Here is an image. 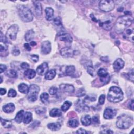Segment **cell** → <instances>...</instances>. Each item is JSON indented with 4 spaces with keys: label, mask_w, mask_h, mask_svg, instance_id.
<instances>
[{
    "label": "cell",
    "mask_w": 134,
    "mask_h": 134,
    "mask_svg": "<svg viewBox=\"0 0 134 134\" xmlns=\"http://www.w3.org/2000/svg\"><path fill=\"white\" fill-rule=\"evenodd\" d=\"M133 22V18L131 16L126 15L119 17L115 24L114 29L116 33L121 34Z\"/></svg>",
    "instance_id": "1"
},
{
    "label": "cell",
    "mask_w": 134,
    "mask_h": 134,
    "mask_svg": "<svg viewBox=\"0 0 134 134\" xmlns=\"http://www.w3.org/2000/svg\"><path fill=\"white\" fill-rule=\"evenodd\" d=\"M124 95L121 89L116 86L110 87L107 95V100L113 103L119 102L123 100Z\"/></svg>",
    "instance_id": "2"
},
{
    "label": "cell",
    "mask_w": 134,
    "mask_h": 134,
    "mask_svg": "<svg viewBox=\"0 0 134 134\" xmlns=\"http://www.w3.org/2000/svg\"><path fill=\"white\" fill-rule=\"evenodd\" d=\"M133 123V119L132 117L127 115H122L119 116L116 122V126L122 129H125L129 128Z\"/></svg>",
    "instance_id": "3"
},
{
    "label": "cell",
    "mask_w": 134,
    "mask_h": 134,
    "mask_svg": "<svg viewBox=\"0 0 134 134\" xmlns=\"http://www.w3.org/2000/svg\"><path fill=\"white\" fill-rule=\"evenodd\" d=\"M18 11L20 18L23 22L28 23L32 21L33 20V14L27 7L24 5H19Z\"/></svg>",
    "instance_id": "4"
},
{
    "label": "cell",
    "mask_w": 134,
    "mask_h": 134,
    "mask_svg": "<svg viewBox=\"0 0 134 134\" xmlns=\"http://www.w3.org/2000/svg\"><path fill=\"white\" fill-rule=\"evenodd\" d=\"M39 91L40 88L37 85H31L29 88V91L27 93V99L28 101L31 102H34L37 101Z\"/></svg>",
    "instance_id": "5"
},
{
    "label": "cell",
    "mask_w": 134,
    "mask_h": 134,
    "mask_svg": "<svg viewBox=\"0 0 134 134\" xmlns=\"http://www.w3.org/2000/svg\"><path fill=\"white\" fill-rule=\"evenodd\" d=\"M100 9L104 12H109L112 11L115 7V3L111 0H103L99 3Z\"/></svg>",
    "instance_id": "6"
},
{
    "label": "cell",
    "mask_w": 134,
    "mask_h": 134,
    "mask_svg": "<svg viewBox=\"0 0 134 134\" xmlns=\"http://www.w3.org/2000/svg\"><path fill=\"white\" fill-rule=\"evenodd\" d=\"M18 26L16 24L12 25L8 30L6 36L7 38L11 40H15L17 37V34L18 31Z\"/></svg>",
    "instance_id": "7"
},
{
    "label": "cell",
    "mask_w": 134,
    "mask_h": 134,
    "mask_svg": "<svg viewBox=\"0 0 134 134\" xmlns=\"http://www.w3.org/2000/svg\"><path fill=\"white\" fill-rule=\"evenodd\" d=\"M41 53L43 54L47 55L50 53L51 51V43L49 41H43L41 46Z\"/></svg>",
    "instance_id": "8"
},
{
    "label": "cell",
    "mask_w": 134,
    "mask_h": 134,
    "mask_svg": "<svg viewBox=\"0 0 134 134\" xmlns=\"http://www.w3.org/2000/svg\"><path fill=\"white\" fill-rule=\"evenodd\" d=\"M48 70V65L47 63L44 62L39 65L36 69V72L39 75H43L46 74Z\"/></svg>",
    "instance_id": "9"
},
{
    "label": "cell",
    "mask_w": 134,
    "mask_h": 134,
    "mask_svg": "<svg viewBox=\"0 0 134 134\" xmlns=\"http://www.w3.org/2000/svg\"><path fill=\"white\" fill-rule=\"evenodd\" d=\"M60 54L65 58H70L73 56L74 51L71 48L66 47L60 50Z\"/></svg>",
    "instance_id": "10"
},
{
    "label": "cell",
    "mask_w": 134,
    "mask_h": 134,
    "mask_svg": "<svg viewBox=\"0 0 134 134\" xmlns=\"http://www.w3.org/2000/svg\"><path fill=\"white\" fill-rule=\"evenodd\" d=\"M116 114V110L106 108L104 112V118L107 119H110L113 118Z\"/></svg>",
    "instance_id": "11"
},
{
    "label": "cell",
    "mask_w": 134,
    "mask_h": 134,
    "mask_svg": "<svg viewBox=\"0 0 134 134\" xmlns=\"http://www.w3.org/2000/svg\"><path fill=\"white\" fill-rule=\"evenodd\" d=\"M58 35L59 36L60 40L61 41L69 43H71L72 41V38L69 34L65 33L61 31L58 33Z\"/></svg>",
    "instance_id": "12"
},
{
    "label": "cell",
    "mask_w": 134,
    "mask_h": 134,
    "mask_svg": "<svg viewBox=\"0 0 134 134\" xmlns=\"http://www.w3.org/2000/svg\"><path fill=\"white\" fill-rule=\"evenodd\" d=\"M60 89L62 91L68 93H73L74 92V86L69 84H61L59 86Z\"/></svg>",
    "instance_id": "13"
},
{
    "label": "cell",
    "mask_w": 134,
    "mask_h": 134,
    "mask_svg": "<svg viewBox=\"0 0 134 134\" xmlns=\"http://www.w3.org/2000/svg\"><path fill=\"white\" fill-rule=\"evenodd\" d=\"M123 37L128 40L133 42V30L132 28L126 29L123 32Z\"/></svg>",
    "instance_id": "14"
},
{
    "label": "cell",
    "mask_w": 134,
    "mask_h": 134,
    "mask_svg": "<svg viewBox=\"0 0 134 134\" xmlns=\"http://www.w3.org/2000/svg\"><path fill=\"white\" fill-rule=\"evenodd\" d=\"M124 65V61L122 59L118 58L114 61L113 63L114 69L115 71H118L123 68Z\"/></svg>",
    "instance_id": "15"
},
{
    "label": "cell",
    "mask_w": 134,
    "mask_h": 134,
    "mask_svg": "<svg viewBox=\"0 0 134 134\" xmlns=\"http://www.w3.org/2000/svg\"><path fill=\"white\" fill-rule=\"evenodd\" d=\"M33 5L35 7V12L37 16H40L42 14V6L39 1H33Z\"/></svg>",
    "instance_id": "16"
},
{
    "label": "cell",
    "mask_w": 134,
    "mask_h": 134,
    "mask_svg": "<svg viewBox=\"0 0 134 134\" xmlns=\"http://www.w3.org/2000/svg\"><path fill=\"white\" fill-rule=\"evenodd\" d=\"M15 109V105L12 103H8V104H6L5 105L3 106V111L7 113H12L14 111Z\"/></svg>",
    "instance_id": "17"
},
{
    "label": "cell",
    "mask_w": 134,
    "mask_h": 134,
    "mask_svg": "<svg viewBox=\"0 0 134 134\" xmlns=\"http://www.w3.org/2000/svg\"><path fill=\"white\" fill-rule=\"evenodd\" d=\"M45 12L46 20L48 21H52L54 18V10L51 8H47L45 10Z\"/></svg>",
    "instance_id": "18"
},
{
    "label": "cell",
    "mask_w": 134,
    "mask_h": 134,
    "mask_svg": "<svg viewBox=\"0 0 134 134\" xmlns=\"http://www.w3.org/2000/svg\"><path fill=\"white\" fill-rule=\"evenodd\" d=\"M81 122L83 125L85 126H87L91 124L92 122V119L90 115H86L81 118Z\"/></svg>",
    "instance_id": "19"
},
{
    "label": "cell",
    "mask_w": 134,
    "mask_h": 134,
    "mask_svg": "<svg viewBox=\"0 0 134 134\" xmlns=\"http://www.w3.org/2000/svg\"><path fill=\"white\" fill-rule=\"evenodd\" d=\"M100 26L102 27L104 29H105L107 30H109L112 27V22L110 20H107L105 22L101 21L100 22Z\"/></svg>",
    "instance_id": "20"
},
{
    "label": "cell",
    "mask_w": 134,
    "mask_h": 134,
    "mask_svg": "<svg viewBox=\"0 0 134 134\" xmlns=\"http://www.w3.org/2000/svg\"><path fill=\"white\" fill-rule=\"evenodd\" d=\"M61 124L59 123H52L47 125V127L52 131H57L61 128Z\"/></svg>",
    "instance_id": "21"
},
{
    "label": "cell",
    "mask_w": 134,
    "mask_h": 134,
    "mask_svg": "<svg viewBox=\"0 0 134 134\" xmlns=\"http://www.w3.org/2000/svg\"><path fill=\"white\" fill-rule=\"evenodd\" d=\"M18 90L21 93L23 94H27L29 91V87L28 85L25 83H21L18 85Z\"/></svg>",
    "instance_id": "22"
},
{
    "label": "cell",
    "mask_w": 134,
    "mask_h": 134,
    "mask_svg": "<svg viewBox=\"0 0 134 134\" xmlns=\"http://www.w3.org/2000/svg\"><path fill=\"white\" fill-rule=\"evenodd\" d=\"M56 75V71L55 70L52 69L48 72L45 74V79L47 80H53Z\"/></svg>",
    "instance_id": "23"
},
{
    "label": "cell",
    "mask_w": 134,
    "mask_h": 134,
    "mask_svg": "<svg viewBox=\"0 0 134 134\" xmlns=\"http://www.w3.org/2000/svg\"><path fill=\"white\" fill-rule=\"evenodd\" d=\"M75 71V67L73 66H68L66 68L65 73L68 76H72L74 75Z\"/></svg>",
    "instance_id": "24"
},
{
    "label": "cell",
    "mask_w": 134,
    "mask_h": 134,
    "mask_svg": "<svg viewBox=\"0 0 134 134\" xmlns=\"http://www.w3.org/2000/svg\"><path fill=\"white\" fill-rule=\"evenodd\" d=\"M49 115L51 117H59L61 116L62 115V112L61 111L57 108L55 109H53L50 111Z\"/></svg>",
    "instance_id": "25"
},
{
    "label": "cell",
    "mask_w": 134,
    "mask_h": 134,
    "mask_svg": "<svg viewBox=\"0 0 134 134\" xmlns=\"http://www.w3.org/2000/svg\"><path fill=\"white\" fill-rule=\"evenodd\" d=\"M24 75L29 79H33L36 75V72L33 69H27L24 72Z\"/></svg>",
    "instance_id": "26"
},
{
    "label": "cell",
    "mask_w": 134,
    "mask_h": 134,
    "mask_svg": "<svg viewBox=\"0 0 134 134\" xmlns=\"http://www.w3.org/2000/svg\"><path fill=\"white\" fill-rule=\"evenodd\" d=\"M24 110H21L20 111H19L15 117V120L16 123H21L22 122L23 119L24 118Z\"/></svg>",
    "instance_id": "27"
},
{
    "label": "cell",
    "mask_w": 134,
    "mask_h": 134,
    "mask_svg": "<svg viewBox=\"0 0 134 134\" xmlns=\"http://www.w3.org/2000/svg\"><path fill=\"white\" fill-rule=\"evenodd\" d=\"M34 36H35V32L33 30L30 29L26 33L25 35V40L27 41H30L34 38Z\"/></svg>",
    "instance_id": "28"
},
{
    "label": "cell",
    "mask_w": 134,
    "mask_h": 134,
    "mask_svg": "<svg viewBox=\"0 0 134 134\" xmlns=\"http://www.w3.org/2000/svg\"><path fill=\"white\" fill-rule=\"evenodd\" d=\"M31 120H32V114L29 112H26L23 118L24 123L26 124H27L30 123Z\"/></svg>",
    "instance_id": "29"
},
{
    "label": "cell",
    "mask_w": 134,
    "mask_h": 134,
    "mask_svg": "<svg viewBox=\"0 0 134 134\" xmlns=\"http://www.w3.org/2000/svg\"><path fill=\"white\" fill-rule=\"evenodd\" d=\"M98 75L100 77V79H104L109 76L108 72L104 69H100L98 71Z\"/></svg>",
    "instance_id": "30"
},
{
    "label": "cell",
    "mask_w": 134,
    "mask_h": 134,
    "mask_svg": "<svg viewBox=\"0 0 134 134\" xmlns=\"http://www.w3.org/2000/svg\"><path fill=\"white\" fill-rule=\"evenodd\" d=\"M1 122L4 128H10L12 126V123L10 120L4 119L2 118H1Z\"/></svg>",
    "instance_id": "31"
},
{
    "label": "cell",
    "mask_w": 134,
    "mask_h": 134,
    "mask_svg": "<svg viewBox=\"0 0 134 134\" xmlns=\"http://www.w3.org/2000/svg\"><path fill=\"white\" fill-rule=\"evenodd\" d=\"M6 75L11 78H15L17 76V73L14 70H10L6 72Z\"/></svg>",
    "instance_id": "32"
},
{
    "label": "cell",
    "mask_w": 134,
    "mask_h": 134,
    "mask_svg": "<svg viewBox=\"0 0 134 134\" xmlns=\"http://www.w3.org/2000/svg\"><path fill=\"white\" fill-rule=\"evenodd\" d=\"M40 99L41 101L43 103H46L48 101L49 95H48V93H45V92L41 94V95L40 97Z\"/></svg>",
    "instance_id": "33"
},
{
    "label": "cell",
    "mask_w": 134,
    "mask_h": 134,
    "mask_svg": "<svg viewBox=\"0 0 134 134\" xmlns=\"http://www.w3.org/2000/svg\"><path fill=\"white\" fill-rule=\"evenodd\" d=\"M72 105V103L69 101H66L61 106V110L63 112H66Z\"/></svg>",
    "instance_id": "34"
},
{
    "label": "cell",
    "mask_w": 134,
    "mask_h": 134,
    "mask_svg": "<svg viewBox=\"0 0 134 134\" xmlns=\"http://www.w3.org/2000/svg\"><path fill=\"white\" fill-rule=\"evenodd\" d=\"M69 125L72 128H76L79 126V122L78 120L75 119H70L68 122Z\"/></svg>",
    "instance_id": "35"
},
{
    "label": "cell",
    "mask_w": 134,
    "mask_h": 134,
    "mask_svg": "<svg viewBox=\"0 0 134 134\" xmlns=\"http://www.w3.org/2000/svg\"><path fill=\"white\" fill-rule=\"evenodd\" d=\"M35 111L37 114L40 115V114H43L45 113V112H46V109L44 107H38L35 110Z\"/></svg>",
    "instance_id": "36"
},
{
    "label": "cell",
    "mask_w": 134,
    "mask_h": 134,
    "mask_svg": "<svg viewBox=\"0 0 134 134\" xmlns=\"http://www.w3.org/2000/svg\"><path fill=\"white\" fill-rule=\"evenodd\" d=\"M54 24L56 26H57L58 27H62V25L61 20H60V17H57L55 18L54 20Z\"/></svg>",
    "instance_id": "37"
},
{
    "label": "cell",
    "mask_w": 134,
    "mask_h": 134,
    "mask_svg": "<svg viewBox=\"0 0 134 134\" xmlns=\"http://www.w3.org/2000/svg\"><path fill=\"white\" fill-rule=\"evenodd\" d=\"M85 91L84 90V89L83 88H81L77 91L76 95L78 97H81L85 95Z\"/></svg>",
    "instance_id": "38"
},
{
    "label": "cell",
    "mask_w": 134,
    "mask_h": 134,
    "mask_svg": "<svg viewBox=\"0 0 134 134\" xmlns=\"http://www.w3.org/2000/svg\"><path fill=\"white\" fill-rule=\"evenodd\" d=\"M17 95L16 91L14 89H10L8 93V97L11 98H14Z\"/></svg>",
    "instance_id": "39"
},
{
    "label": "cell",
    "mask_w": 134,
    "mask_h": 134,
    "mask_svg": "<svg viewBox=\"0 0 134 134\" xmlns=\"http://www.w3.org/2000/svg\"><path fill=\"white\" fill-rule=\"evenodd\" d=\"M94 69L93 67L91 66H89L87 68V72L90 74L91 76H94Z\"/></svg>",
    "instance_id": "40"
},
{
    "label": "cell",
    "mask_w": 134,
    "mask_h": 134,
    "mask_svg": "<svg viewBox=\"0 0 134 134\" xmlns=\"http://www.w3.org/2000/svg\"><path fill=\"white\" fill-rule=\"evenodd\" d=\"M49 92L51 95H55L57 92V88L55 86L52 87L49 90Z\"/></svg>",
    "instance_id": "41"
},
{
    "label": "cell",
    "mask_w": 134,
    "mask_h": 134,
    "mask_svg": "<svg viewBox=\"0 0 134 134\" xmlns=\"http://www.w3.org/2000/svg\"><path fill=\"white\" fill-rule=\"evenodd\" d=\"M0 40H1V42H3L4 43H5L7 42H8L7 36H5L2 31L1 32V38H0Z\"/></svg>",
    "instance_id": "42"
},
{
    "label": "cell",
    "mask_w": 134,
    "mask_h": 134,
    "mask_svg": "<svg viewBox=\"0 0 134 134\" xmlns=\"http://www.w3.org/2000/svg\"><path fill=\"white\" fill-rule=\"evenodd\" d=\"M105 95L104 94L101 95L99 99V103L100 105H103L104 102H105Z\"/></svg>",
    "instance_id": "43"
},
{
    "label": "cell",
    "mask_w": 134,
    "mask_h": 134,
    "mask_svg": "<svg viewBox=\"0 0 134 134\" xmlns=\"http://www.w3.org/2000/svg\"><path fill=\"white\" fill-rule=\"evenodd\" d=\"M128 76L129 77V79L132 81H133V70L131 69L128 73Z\"/></svg>",
    "instance_id": "44"
},
{
    "label": "cell",
    "mask_w": 134,
    "mask_h": 134,
    "mask_svg": "<svg viewBox=\"0 0 134 134\" xmlns=\"http://www.w3.org/2000/svg\"><path fill=\"white\" fill-rule=\"evenodd\" d=\"M20 54V52L19 50V49L16 48V47H15L13 49V51H12V54L14 56H18Z\"/></svg>",
    "instance_id": "45"
},
{
    "label": "cell",
    "mask_w": 134,
    "mask_h": 134,
    "mask_svg": "<svg viewBox=\"0 0 134 134\" xmlns=\"http://www.w3.org/2000/svg\"><path fill=\"white\" fill-rule=\"evenodd\" d=\"M8 50V47L5 45L3 46L1 43L0 45V52H1V54H2L3 52H7Z\"/></svg>",
    "instance_id": "46"
},
{
    "label": "cell",
    "mask_w": 134,
    "mask_h": 134,
    "mask_svg": "<svg viewBox=\"0 0 134 134\" xmlns=\"http://www.w3.org/2000/svg\"><path fill=\"white\" fill-rule=\"evenodd\" d=\"M30 57L31 60L35 62H37L39 60V56L37 55H31Z\"/></svg>",
    "instance_id": "47"
},
{
    "label": "cell",
    "mask_w": 134,
    "mask_h": 134,
    "mask_svg": "<svg viewBox=\"0 0 134 134\" xmlns=\"http://www.w3.org/2000/svg\"><path fill=\"white\" fill-rule=\"evenodd\" d=\"M21 67L23 69H27L29 67V65L26 62H23L21 65Z\"/></svg>",
    "instance_id": "48"
},
{
    "label": "cell",
    "mask_w": 134,
    "mask_h": 134,
    "mask_svg": "<svg viewBox=\"0 0 134 134\" xmlns=\"http://www.w3.org/2000/svg\"><path fill=\"white\" fill-rule=\"evenodd\" d=\"M7 70V66L5 65L1 64L0 65V73H2Z\"/></svg>",
    "instance_id": "49"
},
{
    "label": "cell",
    "mask_w": 134,
    "mask_h": 134,
    "mask_svg": "<svg viewBox=\"0 0 134 134\" xmlns=\"http://www.w3.org/2000/svg\"><path fill=\"white\" fill-rule=\"evenodd\" d=\"M77 133H83V134H85V133H88V131H86L85 129H82V128H80L77 131H76Z\"/></svg>",
    "instance_id": "50"
},
{
    "label": "cell",
    "mask_w": 134,
    "mask_h": 134,
    "mask_svg": "<svg viewBox=\"0 0 134 134\" xmlns=\"http://www.w3.org/2000/svg\"><path fill=\"white\" fill-rule=\"evenodd\" d=\"M92 122L94 124H97V123H99V118L97 116H94L93 118H92Z\"/></svg>",
    "instance_id": "51"
},
{
    "label": "cell",
    "mask_w": 134,
    "mask_h": 134,
    "mask_svg": "<svg viewBox=\"0 0 134 134\" xmlns=\"http://www.w3.org/2000/svg\"><path fill=\"white\" fill-rule=\"evenodd\" d=\"M24 47L27 51H30L31 50V47L29 45V44L28 43H26L24 44Z\"/></svg>",
    "instance_id": "52"
},
{
    "label": "cell",
    "mask_w": 134,
    "mask_h": 134,
    "mask_svg": "<svg viewBox=\"0 0 134 134\" xmlns=\"http://www.w3.org/2000/svg\"><path fill=\"white\" fill-rule=\"evenodd\" d=\"M129 107L131 110H133V100H131L129 103Z\"/></svg>",
    "instance_id": "53"
},
{
    "label": "cell",
    "mask_w": 134,
    "mask_h": 134,
    "mask_svg": "<svg viewBox=\"0 0 134 134\" xmlns=\"http://www.w3.org/2000/svg\"><path fill=\"white\" fill-rule=\"evenodd\" d=\"M6 92H7L6 89L3 88H1V90H0V94H1V95H5L6 94Z\"/></svg>",
    "instance_id": "54"
},
{
    "label": "cell",
    "mask_w": 134,
    "mask_h": 134,
    "mask_svg": "<svg viewBox=\"0 0 134 134\" xmlns=\"http://www.w3.org/2000/svg\"><path fill=\"white\" fill-rule=\"evenodd\" d=\"M101 133H113V131H112L110 129H106V130H105L104 131H101Z\"/></svg>",
    "instance_id": "55"
},
{
    "label": "cell",
    "mask_w": 134,
    "mask_h": 134,
    "mask_svg": "<svg viewBox=\"0 0 134 134\" xmlns=\"http://www.w3.org/2000/svg\"><path fill=\"white\" fill-rule=\"evenodd\" d=\"M90 16H91V18H92V20L93 21H94V22H98V20L96 19V18L94 16V15L93 14H91V15H90Z\"/></svg>",
    "instance_id": "56"
},
{
    "label": "cell",
    "mask_w": 134,
    "mask_h": 134,
    "mask_svg": "<svg viewBox=\"0 0 134 134\" xmlns=\"http://www.w3.org/2000/svg\"><path fill=\"white\" fill-rule=\"evenodd\" d=\"M30 44H31L32 46H35L36 45L37 43H36V42L35 41H31L30 42Z\"/></svg>",
    "instance_id": "57"
},
{
    "label": "cell",
    "mask_w": 134,
    "mask_h": 134,
    "mask_svg": "<svg viewBox=\"0 0 134 134\" xmlns=\"http://www.w3.org/2000/svg\"><path fill=\"white\" fill-rule=\"evenodd\" d=\"M123 10H124L123 8H118V10H117V11H118V12H121L123 11Z\"/></svg>",
    "instance_id": "58"
},
{
    "label": "cell",
    "mask_w": 134,
    "mask_h": 134,
    "mask_svg": "<svg viewBox=\"0 0 134 134\" xmlns=\"http://www.w3.org/2000/svg\"><path fill=\"white\" fill-rule=\"evenodd\" d=\"M1 83H2V76H1Z\"/></svg>",
    "instance_id": "59"
}]
</instances>
